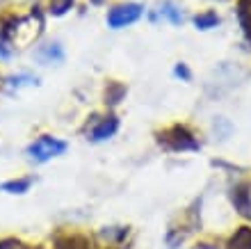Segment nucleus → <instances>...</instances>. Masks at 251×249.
<instances>
[{
  "instance_id": "6ab92c4d",
  "label": "nucleus",
  "mask_w": 251,
  "mask_h": 249,
  "mask_svg": "<svg viewBox=\"0 0 251 249\" xmlns=\"http://www.w3.org/2000/svg\"><path fill=\"white\" fill-rule=\"evenodd\" d=\"M172 73H174V78L180 80V83H192V69H190V64H185V62H176Z\"/></svg>"
},
{
  "instance_id": "423d86ee",
  "label": "nucleus",
  "mask_w": 251,
  "mask_h": 249,
  "mask_svg": "<svg viewBox=\"0 0 251 249\" xmlns=\"http://www.w3.org/2000/svg\"><path fill=\"white\" fill-rule=\"evenodd\" d=\"M149 19H151L153 23L165 21V23H172V26L180 28V26H185L187 16H185V9H183L178 2H174V0H162V2H158L155 9L149 12Z\"/></svg>"
},
{
  "instance_id": "6e6552de",
  "label": "nucleus",
  "mask_w": 251,
  "mask_h": 249,
  "mask_svg": "<svg viewBox=\"0 0 251 249\" xmlns=\"http://www.w3.org/2000/svg\"><path fill=\"white\" fill-rule=\"evenodd\" d=\"M55 249H94V243L85 233H75V231H60L55 236Z\"/></svg>"
},
{
  "instance_id": "9b49d317",
  "label": "nucleus",
  "mask_w": 251,
  "mask_h": 249,
  "mask_svg": "<svg viewBox=\"0 0 251 249\" xmlns=\"http://www.w3.org/2000/svg\"><path fill=\"white\" fill-rule=\"evenodd\" d=\"M224 249H251V224H240L224 240Z\"/></svg>"
},
{
  "instance_id": "ddd939ff",
  "label": "nucleus",
  "mask_w": 251,
  "mask_h": 249,
  "mask_svg": "<svg viewBox=\"0 0 251 249\" xmlns=\"http://www.w3.org/2000/svg\"><path fill=\"white\" fill-rule=\"evenodd\" d=\"M32 185H34V176L9 178V181L0 183V192H7V194H25V192H30Z\"/></svg>"
},
{
  "instance_id": "dca6fc26",
  "label": "nucleus",
  "mask_w": 251,
  "mask_h": 249,
  "mask_svg": "<svg viewBox=\"0 0 251 249\" xmlns=\"http://www.w3.org/2000/svg\"><path fill=\"white\" fill-rule=\"evenodd\" d=\"M212 133L217 135L215 139H228V138H231V133H233L231 119H226V117H215V119H212Z\"/></svg>"
},
{
  "instance_id": "f3484780",
  "label": "nucleus",
  "mask_w": 251,
  "mask_h": 249,
  "mask_svg": "<svg viewBox=\"0 0 251 249\" xmlns=\"http://www.w3.org/2000/svg\"><path fill=\"white\" fill-rule=\"evenodd\" d=\"M75 5V0H48V14H53V16H64L69 14Z\"/></svg>"
},
{
  "instance_id": "aec40b11",
  "label": "nucleus",
  "mask_w": 251,
  "mask_h": 249,
  "mask_svg": "<svg viewBox=\"0 0 251 249\" xmlns=\"http://www.w3.org/2000/svg\"><path fill=\"white\" fill-rule=\"evenodd\" d=\"M0 249H39V247L21 243V240H16V238H5V240H0Z\"/></svg>"
},
{
  "instance_id": "4468645a",
  "label": "nucleus",
  "mask_w": 251,
  "mask_h": 249,
  "mask_svg": "<svg viewBox=\"0 0 251 249\" xmlns=\"http://www.w3.org/2000/svg\"><path fill=\"white\" fill-rule=\"evenodd\" d=\"M32 85H39V78L34 76V73L30 71H23V73H16V76H9L5 83L7 92H19V89H23V87H32Z\"/></svg>"
},
{
  "instance_id": "2eb2a0df",
  "label": "nucleus",
  "mask_w": 251,
  "mask_h": 249,
  "mask_svg": "<svg viewBox=\"0 0 251 249\" xmlns=\"http://www.w3.org/2000/svg\"><path fill=\"white\" fill-rule=\"evenodd\" d=\"M128 233H130L128 226H103V229H100V238L107 240L110 247H119L126 238H128Z\"/></svg>"
},
{
  "instance_id": "9d476101",
  "label": "nucleus",
  "mask_w": 251,
  "mask_h": 249,
  "mask_svg": "<svg viewBox=\"0 0 251 249\" xmlns=\"http://www.w3.org/2000/svg\"><path fill=\"white\" fill-rule=\"evenodd\" d=\"M235 19H238L240 32L245 41L251 46V0H238L235 2Z\"/></svg>"
},
{
  "instance_id": "4be33fe9",
  "label": "nucleus",
  "mask_w": 251,
  "mask_h": 249,
  "mask_svg": "<svg viewBox=\"0 0 251 249\" xmlns=\"http://www.w3.org/2000/svg\"><path fill=\"white\" fill-rule=\"evenodd\" d=\"M94 5H100V2H105V0H92Z\"/></svg>"
},
{
  "instance_id": "f8f14e48",
  "label": "nucleus",
  "mask_w": 251,
  "mask_h": 249,
  "mask_svg": "<svg viewBox=\"0 0 251 249\" xmlns=\"http://www.w3.org/2000/svg\"><path fill=\"white\" fill-rule=\"evenodd\" d=\"M126 94H128V87L119 80H107L105 85V92H103V101H105L107 108H117L121 101L126 99Z\"/></svg>"
},
{
  "instance_id": "1a4fd4ad",
  "label": "nucleus",
  "mask_w": 251,
  "mask_h": 249,
  "mask_svg": "<svg viewBox=\"0 0 251 249\" xmlns=\"http://www.w3.org/2000/svg\"><path fill=\"white\" fill-rule=\"evenodd\" d=\"M192 26L199 32H210V30H217L222 26V16H219L217 9H203L192 16Z\"/></svg>"
},
{
  "instance_id": "20e7f679",
  "label": "nucleus",
  "mask_w": 251,
  "mask_h": 249,
  "mask_svg": "<svg viewBox=\"0 0 251 249\" xmlns=\"http://www.w3.org/2000/svg\"><path fill=\"white\" fill-rule=\"evenodd\" d=\"M119 117L114 112H105V114H94L92 121L87 124L85 135L92 144H103L107 139H112L119 133Z\"/></svg>"
},
{
  "instance_id": "0eeeda50",
  "label": "nucleus",
  "mask_w": 251,
  "mask_h": 249,
  "mask_svg": "<svg viewBox=\"0 0 251 249\" xmlns=\"http://www.w3.org/2000/svg\"><path fill=\"white\" fill-rule=\"evenodd\" d=\"M32 57L37 64L41 66H57L64 62V48H62L60 41H46V44H39V46L34 48L32 53Z\"/></svg>"
},
{
  "instance_id": "39448f33",
  "label": "nucleus",
  "mask_w": 251,
  "mask_h": 249,
  "mask_svg": "<svg viewBox=\"0 0 251 249\" xmlns=\"http://www.w3.org/2000/svg\"><path fill=\"white\" fill-rule=\"evenodd\" d=\"M228 201L245 222H251V181L240 178L228 185Z\"/></svg>"
},
{
  "instance_id": "f03ea898",
  "label": "nucleus",
  "mask_w": 251,
  "mask_h": 249,
  "mask_svg": "<svg viewBox=\"0 0 251 249\" xmlns=\"http://www.w3.org/2000/svg\"><path fill=\"white\" fill-rule=\"evenodd\" d=\"M66 149H69V144H66L64 139L55 138V135H39L34 142L27 144L25 156L34 165H46L50 160H55V158L64 156Z\"/></svg>"
},
{
  "instance_id": "7ed1b4c3",
  "label": "nucleus",
  "mask_w": 251,
  "mask_h": 249,
  "mask_svg": "<svg viewBox=\"0 0 251 249\" xmlns=\"http://www.w3.org/2000/svg\"><path fill=\"white\" fill-rule=\"evenodd\" d=\"M144 14H146V9L142 2H119V5L107 9L105 23L110 30H124V28L135 26Z\"/></svg>"
},
{
  "instance_id": "f257e3e1",
  "label": "nucleus",
  "mask_w": 251,
  "mask_h": 249,
  "mask_svg": "<svg viewBox=\"0 0 251 249\" xmlns=\"http://www.w3.org/2000/svg\"><path fill=\"white\" fill-rule=\"evenodd\" d=\"M155 142L167 153H197L201 151V139L190 124L174 121L155 133Z\"/></svg>"
},
{
  "instance_id": "412c9836",
  "label": "nucleus",
  "mask_w": 251,
  "mask_h": 249,
  "mask_svg": "<svg viewBox=\"0 0 251 249\" xmlns=\"http://www.w3.org/2000/svg\"><path fill=\"white\" fill-rule=\"evenodd\" d=\"M208 2H215V5H224V2H231V0H208Z\"/></svg>"
},
{
  "instance_id": "a211bd4d",
  "label": "nucleus",
  "mask_w": 251,
  "mask_h": 249,
  "mask_svg": "<svg viewBox=\"0 0 251 249\" xmlns=\"http://www.w3.org/2000/svg\"><path fill=\"white\" fill-rule=\"evenodd\" d=\"M14 51H16V46H14V41L7 37L2 30H0V62H5V59H9L14 55Z\"/></svg>"
}]
</instances>
